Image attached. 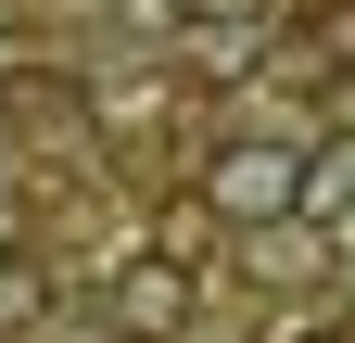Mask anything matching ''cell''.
<instances>
[{
  "mask_svg": "<svg viewBox=\"0 0 355 343\" xmlns=\"http://www.w3.org/2000/svg\"><path fill=\"white\" fill-rule=\"evenodd\" d=\"M203 203H216L229 229L304 217V140H216V153H203Z\"/></svg>",
  "mask_w": 355,
  "mask_h": 343,
  "instance_id": "obj_1",
  "label": "cell"
},
{
  "mask_svg": "<svg viewBox=\"0 0 355 343\" xmlns=\"http://www.w3.org/2000/svg\"><path fill=\"white\" fill-rule=\"evenodd\" d=\"M178 318H191V267H178V254H127V267H114V331H178Z\"/></svg>",
  "mask_w": 355,
  "mask_h": 343,
  "instance_id": "obj_2",
  "label": "cell"
},
{
  "mask_svg": "<svg viewBox=\"0 0 355 343\" xmlns=\"http://www.w3.org/2000/svg\"><path fill=\"white\" fill-rule=\"evenodd\" d=\"M304 217H318V229H343V217H355V127L304 140Z\"/></svg>",
  "mask_w": 355,
  "mask_h": 343,
  "instance_id": "obj_3",
  "label": "cell"
},
{
  "mask_svg": "<svg viewBox=\"0 0 355 343\" xmlns=\"http://www.w3.org/2000/svg\"><path fill=\"white\" fill-rule=\"evenodd\" d=\"M38 292H51V280H38V267H26V254H13V242H0V331H26V318H38Z\"/></svg>",
  "mask_w": 355,
  "mask_h": 343,
  "instance_id": "obj_4",
  "label": "cell"
},
{
  "mask_svg": "<svg viewBox=\"0 0 355 343\" xmlns=\"http://www.w3.org/2000/svg\"><path fill=\"white\" fill-rule=\"evenodd\" d=\"M165 13H191L203 38H241V26H266V0H165Z\"/></svg>",
  "mask_w": 355,
  "mask_h": 343,
  "instance_id": "obj_5",
  "label": "cell"
},
{
  "mask_svg": "<svg viewBox=\"0 0 355 343\" xmlns=\"http://www.w3.org/2000/svg\"><path fill=\"white\" fill-rule=\"evenodd\" d=\"M266 343H343V331L330 318H292V331H266Z\"/></svg>",
  "mask_w": 355,
  "mask_h": 343,
  "instance_id": "obj_6",
  "label": "cell"
}]
</instances>
